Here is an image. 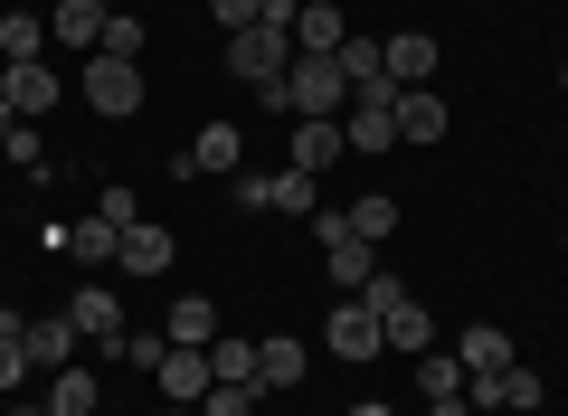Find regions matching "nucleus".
Returning <instances> with one entry per match:
<instances>
[{
    "instance_id": "obj_42",
    "label": "nucleus",
    "mask_w": 568,
    "mask_h": 416,
    "mask_svg": "<svg viewBox=\"0 0 568 416\" xmlns=\"http://www.w3.org/2000/svg\"><path fill=\"white\" fill-rule=\"evenodd\" d=\"M10 416H48V407H10Z\"/></svg>"
},
{
    "instance_id": "obj_12",
    "label": "nucleus",
    "mask_w": 568,
    "mask_h": 416,
    "mask_svg": "<svg viewBox=\"0 0 568 416\" xmlns=\"http://www.w3.org/2000/svg\"><path fill=\"white\" fill-rule=\"evenodd\" d=\"M304 369H313V359H304V341H294V332L256 341V388H265V397H284V388H304Z\"/></svg>"
},
{
    "instance_id": "obj_4",
    "label": "nucleus",
    "mask_w": 568,
    "mask_h": 416,
    "mask_svg": "<svg viewBox=\"0 0 568 416\" xmlns=\"http://www.w3.org/2000/svg\"><path fill=\"white\" fill-rule=\"evenodd\" d=\"M171 171H181V180H237L246 171V133H237V123H200V133H190V152L181 161H171Z\"/></svg>"
},
{
    "instance_id": "obj_35",
    "label": "nucleus",
    "mask_w": 568,
    "mask_h": 416,
    "mask_svg": "<svg viewBox=\"0 0 568 416\" xmlns=\"http://www.w3.org/2000/svg\"><path fill=\"white\" fill-rule=\"evenodd\" d=\"M95 219H104V227H133V219H142V199H133V190H104V199H95Z\"/></svg>"
},
{
    "instance_id": "obj_7",
    "label": "nucleus",
    "mask_w": 568,
    "mask_h": 416,
    "mask_svg": "<svg viewBox=\"0 0 568 416\" xmlns=\"http://www.w3.org/2000/svg\"><path fill=\"white\" fill-rule=\"evenodd\" d=\"M67 322L85 332V351L114 359V341H123V294H114V284H77V294H67Z\"/></svg>"
},
{
    "instance_id": "obj_23",
    "label": "nucleus",
    "mask_w": 568,
    "mask_h": 416,
    "mask_svg": "<svg viewBox=\"0 0 568 416\" xmlns=\"http://www.w3.org/2000/svg\"><path fill=\"white\" fill-rule=\"evenodd\" d=\"M323 275L342 284V294H361V284L379 275V246H361V237H342V246H323Z\"/></svg>"
},
{
    "instance_id": "obj_18",
    "label": "nucleus",
    "mask_w": 568,
    "mask_h": 416,
    "mask_svg": "<svg viewBox=\"0 0 568 416\" xmlns=\"http://www.w3.org/2000/svg\"><path fill=\"white\" fill-rule=\"evenodd\" d=\"M342 39H351V29H342L332 0H304V10H294V58H332Z\"/></svg>"
},
{
    "instance_id": "obj_41",
    "label": "nucleus",
    "mask_w": 568,
    "mask_h": 416,
    "mask_svg": "<svg viewBox=\"0 0 568 416\" xmlns=\"http://www.w3.org/2000/svg\"><path fill=\"white\" fill-rule=\"evenodd\" d=\"M559 95H568V58H559Z\"/></svg>"
},
{
    "instance_id": "obj_1",
    "label": "nucleus",
    "mask_w": 568,
    "mask_h": 416,
    "mask_svg": "<svg viewBox=\"0 0 568 416\" xmlns=\"http://www.w3.org/2000/svg\"><path fill=\"white\" fill-rule=\"evenodd\" d=\"M256 95L275 104V114H294V123H313V114H332V123H342V104H351V77H342L332 58H294L275 85H256Z\"/></svg>"
},
{
    "instance_id": "obj_36",
    "label": "nucleus",
    "mask_w": 568,
    "mask_h": 416,
    "mask_svg": "<svg viewBox=\"0 0 568 416\" xmlns=\"http://www.w3.org/2000/svg\"><path fill=\"white\" fill-rule=\"evenodd\" d=\"M0 152L20 161V171H48V142H39V133H29V123H20V133H10V142H0Z\"/></svg>"
},
{
    "instance_id": "obj_27",
    "label": "nucleus",
    "mask_w": 568,
    "mask_h": 416,
    "mask_svg": "<svg viewBox=\"0 0 568 416\" xmlns=\"http://www.w3.org/2000/svg\"><path fill=\"white\" fill-rule=\"evenodd\" d=\"M265 209H284V219H313V209H323V180H313V171H275V199H265Z\"/></svg>"
},
{
    "instance_id": "obj_9",
    "label": "nucleus",
    "mask_w": 568,
    "mask_h": 416,
    "mask_svg": "<svg viewBox=\"0 0 568 416\" xmlns=\"http://www.w3.org/2000/svg\"><path fill=\"white\" fill-rule=\"evenodd\" d=\"M332 161H351V142H342V123H332V114H313V123L284 133V171H313V180H323Z\"/></svg>"
},
{
    "instance_id": "obj_38",
    "label": "nucleus",
    "mask_w": 568,
    "mask_h": 416,
    "mask_svg": "<svg viewBox=\"0 0 568 416\" xmlns=\"http://www.w3.org/2000/svg\"><path fill=\"white\" fill-rule=\"evenodd\" d=\"M436 416H474V407H465V397H436Z\"/></svg>"
},
{
    "instance_id": "obj_40",
    "label": "nucleus",
    "mask_w": 568,
    "mask_h": 416,
    "mask_svg": "<svg viewBox=\"0 0 568 416\" xmlns=\"http://www.w3.org/2000/svg\"><path fill=\"white\" fill-rule=\"evenodd\" d=\"M162 416H200V407H162Z\"/></svg>"
},
{
    "instance_id": "obj_2",
    "label": "nucleus",
    "mask_w": 568,
    "mask_h": 416,
    "mask_svg": "<svg viewBox=\"0 0 568 416\" xmlns=\"http://www.w3.org/2000/svg\"><path fill=\"white\" fill-rule=\"evenodd\" d=\"M540 369H521V359H503V369H474L465 378V407L474 416H530V407H540Z\"/></svg>"
},
{
    "instance_id": "obj_6",
    "label": "nucleus",
    "mask_w": 568,
    "mask_h": 416,
    "mask_svg": "<svg viewBox=\"0 0 568 416\" xmlns=\"http://www.w3.org/2000/svg\"><path fill=\"white\" fill-rule=\"evenodd\" d=\"M171 265H181V237H171L162 219H133V227H123L114 275H142V284H152V275H171Z\"/></svg>"
},
{
    "instance_id": "obj_33",
    "label": "nucleus",
    "mask_w": 568,
    "mask_h": 416,
    "mask_svg": "<svg viewBox=\"0 0 568 416\" xmlns=\"http://www.w3.org/2000/svg\"><path fill=\"white\" fill-rule=\"evenodd\" d=\"M256 10H265V0H209V20H219L227 39H237V29H256Z\"/></svg>"
},
{
    "instance_id": "obj_20",
    "label": "nucleus",
    "mask_w": 568,
    "mask_h": 416,
    "mask_svg": "<svg viewBox=\"0 0 568 416\" xmlns=\"http://www.w3.org/2000/svg\"><path fill=\"white\" fill-rule=\"evenodd\" d=\"M104 20H114L104 0H58V29H48V39L58 48H104Z\"/></svg>"
},
{
    "instance_id": "obj_31",
    "label": "nucleus",
    "mask_w": 568,
    "mask_h": 416,
    "mask_svg": "<svg viewBox=\"0 0 568 416\" xmlns=\"http://www.w3.org/2000/svg\"><path fill=\"white\" fill-rule=\"evenodd\" d=\"M256 397H265V388H219V378H209L200 416H256Z\"/></svg>"
},
{
    "instance_id": "obj_15",
    "label": "nucleus",
    "mask_w": 568,
    "mask_h": 416,
    "mask_svg": "<svg viewBox=\"0 0 568 416\" xmlns=\"http://www.w3.org/2000/svg\"><path fill=\"white\" fill-rule=\"evenodd\" d=\"M342 142H351V161L398 152V114H388V104H351V114H342Z\"/></svg>"
},
{
    "instance_id": "obj_14",
    "label": "nucleus",
    "mask_w": 568,
    "mask_h": 416,
    "mask_svg": "<svg viewBox=\"0 0 568 416\" xmlns=\"http://www.w3.org/2000/svg\"><path fill=\"white\" fill-rule=\"evenodd\" d=\"M398 142H446V95L436 85H398Z\"/></svg>"
},
{
    "instance_id": "obj_3",
    "label": "nucleus",
    "mask_w": 568,
    "mask_h": 416,
    "mask_svg": "<svg viewBox=\"0 0 568 416\" xmlns=\"http://www.w3.org/2000/svg\"><path fill=\"white\" fill-rule=\"evenodd\" d=\"M85 104H95L104 123L142 114V58H85Z\"/></svg>"
},
{
    "instance_id": "obj_10",
    "label": "nucleus",
    "mask_w": 568,
    "mask_h": 416,
    "mask_svg": "<svg viewBox=\"0 0 568 416\" xmlns=\"http://www.w3.org/2000/svg\"><path fill=\"white\" fill-rule=\"evenodd\" d=\"M20 351H29V369H48V378H58V369H77L85 332H77L67 313H48V322H20Z\"/></svg>"
},
{
    "instance_id": "obj_39",
    "label": "nucleus",
    "mask_w": 568,
    "mask_h": 416,
    "mask_svg": "<svg viewBox=\"0 0 568 416\" xmlns=\"http://www.w3.org/2000/svg\"><path fill=\"white\" fill-rule=\"evenodd\" d=\"M351 416H388V397H361V407H351Z\"/></svg>"
},
{
    "instance_id": "obj_28",
    "label": "nucleus",
    "mask_w": 568,
    "mask_h": 416,
    "mask_svg": "<svg viewBox=\"0 0 568 416\" xmlns=\"http://www.w3.org/2000/svg\"><path fill=\"white\" fill-rule=\"evenodd\" d=\"M388 227H398V199H388V190H369V199H351V237H361V246H379Z\"/></svg>"
},
{
    "instance_id": "obj_43",
    "label": "nucleus",
    "mask_w": 568,
    "mask_h": 416,
    "mask_svg": "<svg viewBox=\"0 0 568 416\" xmlns=\"http://www.w3.org/2000/svg\"><path fill=\"white\" fill-rule=\"evenodd\" d=\"M0 416H10V397H0Z\"/></svg>"
},
{
    "instance_id": "obj_8",
    "label": "nucleus",
    "mask_w": 568,
    "mask_h": 416,
    "mask_svg": "<svg viewBox=\"0 0 568 416\" xmlns=\"http://www.w3.org/2000/svg\"><path fill=\"white\" fill-rule=\"evenodd\" d=\"M227 67H237L246 85H275L284 67H294V39H284V29H237V39H227Z\"/></svg>"
},
{
    "instance_id": "obj_19",
    "label": "nucleus",
    "mask_w": 568,
    "mask_h": 416,
    "mask_svg": "<svg viewBox=\"0 0 568 416\" xmlns=\"http://www.w3.org/2000/svg\"><path fill=\"white\" fill-rule=\"evenodd\" d=\"M388 48V77L398 85H436V39L426 29H398V39H379Z\"/></svg>"
},
{
    "instance_id": "obj_29",
    "label": "nucleus",
    "mask_w": 568,
    "mask_h": 416,
    "mask_svg": "<svg viewBox=\"0 0 568 416\" xmlns=\"http://www.w3.org/2000/svg\"><path fill=\"white\" fill-rule=\"evenodd\" d=\"M48 48V20H29V10H0V58L20 67V58H39Z\"/></svg>"
},
{
    "instance_id": "obj_17",
    "label": "nucleus",
    "mask_w": 568,
    "mask_h": 416,
    "mask_svg": "<svg viewBox=\"0 0 568 416\" xmlns=\"http://www.w3.org/2000/svg\"><path fill=\"white\" fill-rule=\"evenodd\" d=\"M152 378H162L171 407H200V397H209V351H162V369H152Z\"/></svg>"
},
{
    "instance_id": "obj_32",
    "label": "nucleus",
    "mask_w": 568,
    "mask_h": 416,
    "mask_svg": "<svg viewBox=\"0 0 568 416\" xmlns=\"http://www.w3.org/2000/svg\"><path fill=\"white\" fill-rule=\"evenodd\" d=\"M162 351H171V332H123L114 341V359H142V369H162Z\"/></svg>"
},
{
    "instance_id": "obj_16",
    "label": "nucleus",
    "mask_w": 568,
    "mask_h": 416,
    "mask_svg": "<svg viewBox=\"0 0 568 416\" xmlns=\"http://www.w3.org/2000/svg\"><path fill=\"white\" fill-rule=\"evenodd\" d=\"M48 246H58V256H77V265H114L123 227H104V219H77V227H48Z\"/></svg>"
},
{
    "instance_id": "obj_5",
    "label": "nucleus",
    "mask_w": 568,
    "mask_h": 416,
    "mask_svg": "<svg viewBox=\"0 0 568 416\" xmlns=\"http://www.w3.org/2000/svg\"><path fill=\"white\" fill-rule=\"evenodd\" d=\"M323 351L332 359H379L388 332H379V313H369L361 294H342V303H332V322H323Z\"/></svg>"
},
{
    "instance_id": "obj_24",
    "label": "nucleus",
    "mask_w": 568,
    "mask_h": 416,
    "mask_svg": "<svg viewBox=\"0 0 568 416\" xmlns=\"http://www.w3.org/2000/svg\"><path fill=\"white\" fill-rule=\"evenodd\" d=\"M455 359H465V378H474V369H503V359H511V332H503V322H465Z\"/></svg>"
},
{
    "instance_id": "obj_30",
    "label": "nucleus",
    "mask_w": 568,
    "mask_h": 416,
    "mask_svg": "<svg viewBox=\"0 0 568 416\" xmlns=\"http://www.w3.org/2000/svg\"><path fill=\"white\" fill-rule=\"evenodd\" d=\"M95 58H142V20H133V10L104 20V48H95Z\"/></svg>"
},
{
    "instance_id": "obj_11",
    "label": "nucleus",
    "mask_w": 568,
    "mask_h": 416,
    "mask_svg": "<svg viewBox=\"0 0 568 416\" xmlns=\"http://www.w3.org/2000/svg\"><path fill=\"white\" fill-rule=\"evenodd\" d=\"M369 313H379V332H388V351H436V322H426V303L417 294H398V303H369Z\"/></svg>"
},
{
    "instance_id": "obj_26",
    "label": "nucleus",
    "mask_w": 568,
    "mask_h": 416,
    "mask_svg": "<svg viewBox=\"0 0 568 416\" xmlns=\"http://www.w3.org/2000/svg\"><path fill=\"white\" fill-rule=\"evenodd\" d=\"M417 388H426V407H436V397H465V359L455 351H417Z\"/></svg>"
},
{
    "instance_id": "obj_34",
    "label": "nucleus",
    "mask_w": 568,
    "mask_h": 416,
    "mask_svg": "<svg viewBox=\"0 0 568 416\" xmlns=\"http://www.w3.org/2000/svg\"><path fill=\"white\" fill-rule=\"evenodd\" d=\"M20 378H29V351H20V332H0V397L20 388Z\"/></svg>"
},
{
    "instance_id": "obj_13",
    "label": "nucleus",
    "mask_w": 568,
    "mask_h": 416,
    "mask_svg": "<svg viewBox=\"0 0 568 416\" xmlns=\"http://www.w3.org/2000/svg\"><path fill=\"white\" fill-rule=\"evenodd\" d=\"M0 85H10V104H20V123L58 114V67H48V58H20V67H10Z\"/></svg>"
},
{
    "instance_id": "obj_37",
    "label": "nucleus",
    "mask_w": 568,
    "mask_h": 416,
    "mask_svg": "<svg viewBox=\"0 0 568 416\" xmlns=\"http://www.w3.org/2000/svg\"><path fill=\"white\" fill-rule=\"evenodd\" d=\"M10 133H20V104H10V85H0V142H10Z\"/></svg>"
},
{
    "instance_id": "obj_25",
    "label": "nucleus",
    "mask_w": 568,
    "mask_h": 416,
    "mask_svg": "<svg viewBox=\"0 0 568 416\" xmlns=\"http://www.w3.org/2000/svg\"><path fill=\"white\" fill-rule=\"evenodd\" d=\"M95 407H104L95 369H58V378H48V416H95Z\"/></svg>"
},
{
    "instance_id": "obj_22",
    "label": "nucleus",
    "mask_w": 568,
    "mask_h": 416,
    "mask_svg": "<svg viewBox=\"0 0 568 416\" xmlns=\"http://www.w3.org/2000/svg\"><path fill=\"white\" fill-rule=\"evenodd\" d=\"M162 332H171V351H209V341H219V313H209L200 294H181V303H171V322H162Z\"/></svg>"
},
{
    "instance_id": "obj_21",
    "label": "nucleus",
    "mask_w": 568,
    "mask_h": 416,
    "mask_svg": "<svg viewBox=\"0 0 568 416\" xmlns=\"http://www.w3.org/2000/svg\"><path fill=\"white\" fill-rule=\"evenodd\" d=\"M209 378H219V388H256V341L219 332V341H209Z\"/></svg>"
}]
</instances>
